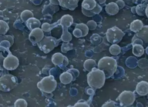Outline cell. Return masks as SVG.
<instances>
[{"label": "cell", "instance_id": "cell-1", "mask_svg": "<svg viewBox=\"0 0 148 107\" xmlns=\"http://www.w3.org/2000/svg\"><path fill=\"white\" fill-rule=\"evenodd\" d=\"M106 76L103 71L94 67L87 75V81L88 85L92 89L101 88L105 82Z\"/></svg>", "mask_w": 148, "mask_h": 107}, {"label": "cell", "instance_id": "cell-2", "mask_svg": "<svg viewBox=\"0 0 148 107\" xmlns=\"http://www.w3.org/2000/svg\"><path fill=\"white\" fill-rule=\"evenodd\" d=\"M97 66L99 69L103 71L106 78H109L116 72L117 67V63L113 58L105 56L99 60Z\"/></svg>", "mask_w": 148, "mask_h": 107}, {"label": "cell", "instance_id": "cell-3", "mask_svg": "<svg viewBox=\"0 0 148 107\" xmlns=\"http://www.w3.org/2000/svg\"><path fill=\"white\" fill-rule=\"evenodd\" d=\"M61 40V38L57 39L52 36H45L40 42L37 43V45L40 50L45 54H47L57 47Z\"/></svg>", "mask_w": 148, "mask_h": 107}, {"label": "cell", "instance_id": "cell-4", "mask_svg": "<svg viewBox=\"0 0 148 107\" xmlns=\"http://www.w3.org/2000/svg\"><path fill=\"white\" fill-rule=\"evenodd\" d=\"M17 85V78L12 74H5L0 78V90L2 91H9Z\"/></svg>", "mask_w": 148, "mask_h": 107}, {"label": "cell", "instance_id": "cell-5", "mask_svg": "<svg viewBox=\"0 0 148 107\" xmlns=\"http://www.w3.org/2000/svg\"><path fill=\"white\" fill-rule=\"evenodd\" d=\"M37 87L40 90L46 93H52L57 87V81L54 76L50 75L45 77L37 83Z\"/></svg>", "mask_w": 148, "mask_h": 107}, {"label": "cell", "instance_id": "cell-6", "mask_svg": "<svg viewBox=\"0 0 148 107\" xmlns=\"http://www.w3.org/2000/svg\"><path fill=\"white\" fill-rule=\"evenodd\" d=\"M60 20V25L62 28V34L61 39L64 42H69L72 37L71 34L68 30V28L73 24V17L69 14H65L61 18Z\"/></svg>", "mask_w": 148, "mask_h": 107}, {"label": "cell", "instance_id": "cell-7", "mask_svg": "<svg viewBox=\"0 0 148 107\" xmlns=\"http://www.w3.org/2000/svg\"><path fill=\"white\" fill-rule=\"evenodd\" d=\"M124 35L125 33L117 26L109 28L106 33V37L108 41L112 44L120 42Z\"/></svg>", "mask_w": 148, "mask_h": 107}, {"label": "cell", "instance_id": "cell-8", "mask_svg": "<svg viewBox=\"0 0 148 107\" xmlns=\"http://www.w3.org/2000/svg\"><path fill=\"white\" fill-rule=\"evenodd\" d=\"M135 94L131 91L125 90L121 93L118 97L120 105L122 106H128L131 105L135 101Z\"/></svg>", "mask_w": 148, "mask_h": 107}, {"label": "cell", "instance_id": "cell-9", "mask_svg": "<svg viewBox=\"0 0 148 107\" xmlns=\"http://www.w3.org/2000/svg\"><path fill=\"white\" fill-rule=\"evenodd\" d=\"M19 65V60L18 58L13 55L10 51H9L8 55L4 58L3 61V67L8 70H14Z\"/></svg>", "mask_w": 148, "mask_h": 107}, {"label": "cell", "instance_id": "cell-10", "mask_svg": "<svg viewBox=\"0 0 148 107\" xmlns=\"http://www.w3.org/2000/svg\"><path fill=\"white\" fill-rule=\"evenodd\" d=\"M29 40L32 43H38L40 42L44 37L43 30L42 28H36L32 30L29 35Z\"/></svg>", "mask_w": 148, "mask_h": 107}, {"label": "cell", "instance_id": "cell-11", "mask_svg": "<svg viewBox=\"0 0 148 107\" xmlns=\"http://www.w3.org/2000/svg\"><path fill=\"white\" fill-rule=\"evenodd\" d=\"M79 0H59L60 5L65 9L73 10L77 6Z\"/></svg>", "mask_w": 148, "mask_h": 107}, {"label": "cell", "instance_id": "cell-12", "mask_svg": "<svg viewBox=\"0 0 148 107\" xmlns=\"http://www.w3.org/2000/svg\"><path fill=\"white\" fill-rule=\"evenodd\" d=\"M136 93L140 95H146L148 94V82L146 81L139 82L136 86Z\"/></svg>", "mask_w": 148, "mask_h": 107}, {"label": "cell", "instance_id": "cell-13", "mask_svg": "<svg viewBox=\"0 0 148 107\" xmlns=\"http://www.w3.org/2000/svg\"><path fill=\"white\" fill-rule=\"evenodd\" d=\"M119 6L115 2L109 3L105 6V10L106 13L110 16L116 14L119 12Z\"/></svg>", "mask_w": 148, "mask_h": 107}, {"label": "cell", "instance_id": "cell-14", "mask_svg": "<svg viewBox=\"0 0 148 107\" xmlns=\"http://www.w3.org/2000/svg\"><path fill=\"white\" fill-rule=\"evenodd\" d=\"M64 59L65 56L60 52H57L53 55L51 57V62L54 65L61 67L64 61Z\"/></svg>", "mask_w": 148, "mask_h": 107}, {"label": "cell", "instance_id": "cell-15", "mask_svg": "<svg viewBox=\"0 0 148 107\" xmlns=\"http://www.w3.org/2000/svg\"><path fill=\"white\" fill-rule=\"evenodd\" d=\"M135 35L145 43L148 44V25L143 26L140 30L136 33Z\"/></svg>", "mask_w": 148, "mask_h": 107}, {"label": "cell", "instance_id": "cell-16", "mask_svg": "<svg viewBox=\"0 0 148 107\" xmlns=\"http://www.w3.org/2000/svg\"><path fill=\"white\" fill-rule=\"evenodd\" d=\"M25 25L29 30H32L35 28H39L41 24L40 21L38 19L34 17H31L25 22Z\"/></svg>", "mask_w": 148, "mask_h": 107}, {"label": "cell", "instance_id": "cell-17", "mask_svg": "<svg viewBox=\"0 0 148 107\" xmlns=\"http://www.w3.org/2000/svg\"><path fill=\"white\" fill-rule=\"evenodd\" d=\"M60 82L64 85L68 84L73 81V76L70 72L67 71L62 72L60 75Z\"/></svg>", "mask_w": 148, "mask_h": 107}, {"label": "cell", "instance_id": "cell-18", "mask_svg": "<svg viewBox=\"0 0 148 107\" xmlns=\"http://www.w3.org/2000/svg\"><path fill=\"white\" fill-rule=\"evenodd\" d=\"M143 24L142 21L139 20H135L133 21L130 24V29L134 32H138L143 28Z\"/></svg>", "mask_w": 148, "mask_h": 107}, {"label": "cell", "instance_id": "cell-19", "mask_svg": "<svg viewBox=\"0 0 148 107\" xmlns=\"http://www.w3.org/2000/svg\"><path fill=\"white\" fill-rule=\"evenodd\" d=\"M97 4V3L95 0H84L82 3V7L91 10L96 6Z\"/></svg>", "mask_w": 148, "mask_h": 107}, {"label": "cell", "instance_id": "cell-20", "mask_svg": "<svg viewBox=\"0 0 148 107\" xmlns=\"http://www.w3.org/2000/svg\"><path fill=\"white\" fill-rule=\"evenodd\" d=\"M60 23H61V20H58L56 22H54L52 24H50L48 22H45L42 25L41 28L44 32H48L51 31L55 27H57L58 25H60Z\"/></svg>", "mask_w": 148, "mask_h": 107}, {"label": "cell", "instance_id": "cell-21", "mask_svg": "<svg viewBox=\"0 0 148 107\" xmlns=\"http://www.w3.org/2000/svg\"><path fill=\"white\" fill-rule=\"evenodd\" d=\"M83 66L84 69L86 71L90 72L92 70V68H94V67H96L97 63L94 60L91 59H88L85 60Z\"/></svg>", "mask_w": 148, "mask_h": 107}, {"label": "cell", "instance_id": "cell-22", "mask_svg": "<svg viewBox=\"0 0 148 107\" xmlns=\"http://www.w3.org/2000/svg\"><path fill=\"white\" fill-rule=\"evenodd\" d=\"M132 53L136 56H141L144 53V48L142 45L139 44L133 45Z\"/></svg>", "mask_w": 148, "mask_h": 107}, {"label": "cell", "instance_id": "cell-23", "mask_svg": "<svg viewBox=\"0 0 148 107\" xmlns=\"http://www.w3.org/2000/svg\"><path fill=\"white\" fill-rule=\"evenodd\" d=\"M20 17L21 20L23 22H25L29 18L31 17H34V14L31 10H25L21 13Z\"/></svg>", "mask_w": 148, "mask_h": 107}, {"label": "cell", "instance_id": "cell-24", "mask_svg": "<svg viewBox=\"0 0 148 107\" xmlns=\"http://www.w3.org/2000/svg\"><path fill=\"white\" fill-rule=\"evenodd\" d=\"M9 26L8 24L3 20H0V34L1 35H5L8 30Z\"/></svg>", "mask_w": 148, "mask_h": 107}, {"label": "cell", "instance_id": "cell-25", "mask_svg": "<svg viewBox=\"0 0 148 107\" xmlns=\"http://www.w3.org/2000/svg\"><path fill=\"white\" fill-rule=\"evenodd\" d=\"M109 52L113 55H117L121 52V48L117 44H113L109 47Z\"/></svg>", "mask_w": 148, "mask_h": 107}, {"label": "cell", "instance_id": "cell-26", "mask_svg": "<svg viewBox=\"0 0 148 107\" xmlns=\"http://www.w3.org/2000/svg\"><path fill=\"white\" fill-rule=\"evenodd\" d=\"M75 28H79V29H81V30L82 31V33H83V37L86 36L88 33L89 28L87 26V24H85L83 23L77 24L76 25Z\"/></svg>", "mask_w": 148, "mask_h": 107}, {"label": "cell", "instance_id": "cell-27", "mask_svg": "<svg viewBox=\"0 0 148 107\" xmlns=\"http://www.w3.org/2000/svg\"><path fill=\"white\" fill-rule=\"evenodd\" d=\"M102 40L101 37L96 33L93 34L91 37H90V41L92 44L98 45L99 44Z\"/></svg>", "mask_w": 148, "mask_h": 107}, {"label": "cell", "instance_id": "cell-28", "mask_svg": "<svg viewBox=\"0 0 148 107\" xmlns=\"http://www.w3.org/2000/svg\"><path fill=\"white\" fill-rule=\"evenodd\" d=\"M73 48V44L69 42H64L61 45V51L64 53H66L68 51Z\"/></svg>", "mask_w": 148, "mask_h": 107}, {"label": "cell", "instance_id": "cell-29", "mask_svg": "<svg viewBox=\"0 0 148 107\" xmlns=\"http://www.w3.org/2000/svg\"><path fill=\"white\" fill-rule=\"evenodd\" d=\"M146 7L145 6L143 5L142 4H140L138 5L136 7V13L140 15V16H143L145 14H146L145 13V10H146Z\"/></svg>", "mask_w": 148, "mask_h": 107}, {"label": "cell", "instance_id": "cell-30", "mask_svg": "<svg viewBox=\"0 0 148 107\" xmlns=\"http://www.w3.org/2000/svg\"><path fill=\"white\" fill-rule=\"evenodd\" d=\"M14 106H16V107H20V106L27 107V102L25 100H24L23 98H19L15 101Z\"/></svg>", "mask_w": 148, "mask_h": 107}, {"label": "cell", "instance_id": "cell-31", "mask_svg": "<svg viewBox=\"0 0 148 107\" xmlns=\"http://www.w3.org/2000/svg\"><path fill=\"white\" fill-rule=\"evenodd\" d=\"M87 25L90 30H94L96 29L97 26V22L94 20H90L87 22Z\"/></svg>", "mask_w": 148, "mask_h": 107}, {"label": "cell", "instance_id": "cell-32", "mask_svg": "<svg viewBox=\"0 0 148 107\" xmlns=\"http://www.w3.org/2000/svg\"><path fill=\"white\" fill-rule=\"evenodd\" d=\"M73 106H85V107H88L90 106V105H88V104L87 103V102L85 101L84 100H80L79 101H77L74 105Z\"/></svg>", "mask_w": 148, "mask_h": 107}, {"label": "cell", "instance_id": "cell-33", "mask_svg": "<svg viewBox=\"0 0 148 107\" xmlns=\"http://www.w3.org/2000/svg\"><path fill=\"white\" fill-rule=\"evenodd\" d=\"M68 71L70 72L72 76H73V81H75L76 79V78L79 76V71L77 70V69H75V68H71L69 69L68 70Z\"/></svg>", "mask_w": 148, "mask_h": 107}, {"label": "cell", "instance_id": "cell-34", "mask_svg": "<svg viewBox=\"0 0 148 107\" xmlns=\"http://www.w3.org/2000/svg\"><path fill=\"white\" fill-rule=\"evenodd\" d=\"M102 6H101L98 3H97L96 6L92 10H91L90 11L94 14H98L102 11Z\"/></svg>", "mask_w": 148, "mask_h": 107}, {"label": "cell", "instance_id": "cell-35", "mask_svg": "<svg viewBox=\"0 0 148 107\" xmlns=\"http://www.w3.org/2000/svg\"><path fill=\"white\" fill-rule=\"evenodd\" d=\"M73 35L75 37L79 38L81 37H83V33L81 29L79 28H75V29L73 31Z\"/></svg>", "mask_w": 148, "mask_h": 107}, {"label": "cell", "instance_id": "cell-36", "mask_svg": "<svg viewBox=\"0 0 148 107\" xmlns=\"http://www.w3.org/2000/svg\"><path fill=\"white\" fill-rule=\"evenodd\" d=\"M82 12L84 16H87V17H93V16H94L95 15V14L92 13L90 10H86V9H84L83 7H82Z\"/></svg>", "mask_w": 148, "mask_h": 107}, {"label": "cell", "instance_id": "cell-37", "mask_svg": "<svg viewBox=\"0 0 148 107\" xmlns=\"http://www.w3.org/2000/svg\"><path fill=\"white\" fill-rule=\"evenodd\" d=\"M102 106H115V102L113 101L112 100H109L107 102H106L103 105H102Z\"/></svg>", "mask_w": 148, "mask_h": 107}, {"label": "cell", "instance_id": "cell-38", "mask_svg": "<svg viewBox=\"0 0 148 107\" xmlns=\"http://www.w3.org/2000/svg\"><path fill=\"white\" fill-rule=\"evenodd\" d=\"M116 3L117 4V5L119 6V9H122L123 7H124V5H125L124 2L123 1H122V0H118V1H116Z\"/></svg>", "mask_w": 148, "mask_h": 107}, {"label": "cell", "instance_id": "cell-39", "mask_svg": "<svg viewBox=\"0 0 148 107\" xmlns=\"http://www.w3.org/2000/svg\"><path fill=\"white\" fill-rule=\"evenodd\" d=\"M68 64V59H67V58L66 56H65L64 61V62H63V63H62V66H61V67L60 68H63L64 67H65L67 66Z\"/></svg>", "mask_w": 148, "mask_h": 107}, {"label": "cell", "instance_id": "cell-40", "mask_svg": "<svg viewBox=\"0 0 148 107\" xmlns=\"http://www.w3.org/2000/svg\"><path fill=\"white\" fill-rule=\"evenodd\" d=\"M30 1L35 5H39L42 3V0H30Z\"/></svg>", "mask_w": 148, "mask_h": 107}, {"label": "cell", "instance_id": "cell-41", "mask_svg": "<svg viewBox=\"0 0 148 107\" xmlns=\"http://www.w3.org/2000/svg\"><path fill=\"white\" fill-rule=\"evenodd\" d=\"M49 1H50V3L52 5H60L59 0H49Z\"/></svg>", "mask_w": 148, "mask_h": 107}, {"label": "cell", "instance_id": "cell-42", "mask_svg": "<svg viewBox=\"0 0 148 107\" xmlns=\"http://www.w3.org/2000/svg\"><path fill=\"white\" fill-rule=\"evenodd\" d=\"M87 93H88V94L91 95V94H93V93H94V91H93V90H92V89H88L87 90Z\"/></svg>", "mask_w": 148, "mask_h": 107}, {"label": "cell", "instance_id": "cell-43", "mask_svg": "<svg viewBox=\"0 0 148 107\" xmlns=\"http://www.w3.org/2000/svg\"><path fill=\"white\" fill-rule=\"evenodd\" d=\"M97 2H98L99 4H103L106 2V0H95Z\"/></svg>", "mask_w": 148, "mask_h": 107}, {"label": "cell", "instance_id": "cell-44", "mask_svg": "<svg viewBox=\"0 0 148 107\" xmlns=\"http://www.w3.org/2000/svg\"><path fill=\"white\" fill-rule=\"evenodd\" d=\"M145 13H146V16H147V18H148V5H147L146 8V10H145Z\"/></svg>", "mask_w": 148, "mask_h": 107}]
</instances>
